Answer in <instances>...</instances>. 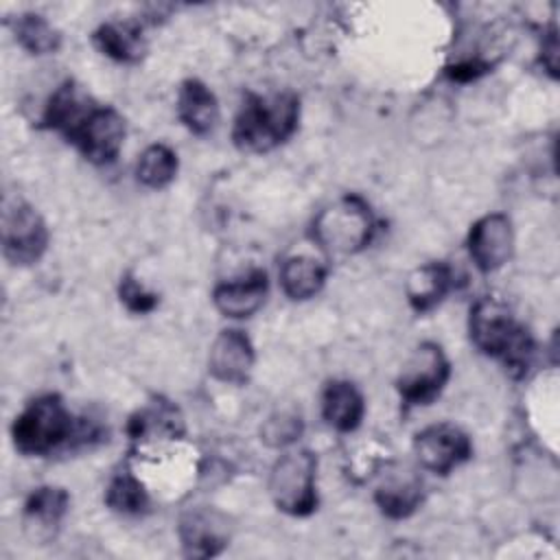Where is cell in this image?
<instances>
[{
  "label": "cell",
  "instance_id": "obj_12",
  "mask_svg": "<svg viewBox=\"0 0 560 560\" xmlns=\"http://www.w3.org/2000/svg\"><path fill=\"white\" fill-rule=\"evenodd\" d=\"M68 508H70V494L63 488L59 486L35 488L26 497L24 510H22V525L26 536L35 542L50 540L57 534L63 516L68 514Z\"/></svg>",
  "mask_w": 560,
  "mask_h": 560
},
{
  "label": "cell",
  "instance_id": "obj_9",
  "mask_svg": "<svg viewBox=\"0 0 560 560\" xmlns=\"http://www.w3.org/2000/svg\"><path fill=\"white\" fill-rule=\"evenodd\" d=\"M413 453L424 470L448 475L470 459L472 442L464 429L451 422H438L416 433Z\"/></svg>",
  "mask_w": 560,
  "mask_h": 560
},
{
  "label": "cell",
  "instance_id": "obj_17",
  "mask_svg": "<svg viewBox=\"0 0 560 560\" xmlns=\"http://www.w3.org/2000/svg\"><path fill=\"white\" fill-rule=\"evenodd\" d=\"M177 118L195 136H208L219 122V103L199 79H186L177 92Z\"/></svg>",
  "mask_w": 560,
  "mask_h": 560
},
{
  "label": "cell",
  "instance_id": "obj_3",
  "mask_svg": "<svg viewBox=\"0 0 560 560\" xmlns=\"http://www.w3.org/2000/svg\"><path fill=\"white\" fill-rule=\"evenodd\" d=\"M77 418L61 396L44 394L31 400L13 420V446L22 455L44 457L74 440Z\"/></svg>",
  "mask_w": 560,
  "mask_h": 560
},
{
  "label": "cell",
  "instance_id": "obj_10",
  "mask_svg": "<svg viewBox=\"0 0 560 560\" xmlns=\"http://www.w3.org/2000/svg\"><path fill=\"white\" fill-rule=\"evenodd\" d=\"M514 252V228L508 214L490 212L477 219L468 232V254L483 273L501 269Z\"/></svg>",
  "mask_w": 560,
  "mask_h": 560
},
{
  "label": "cell",
  "instance_id": "obj_28",
  "mask_svg": "<svg viewBox=\"0 0 560 560\" xmlns=\"http://www.w3.org/2000/svg\"><path fill=\"white\" fill-rule=\"evenodd\" d=\"M488 70H490V63L475 57V59H464V61H457V63L448 66L446 74L453 81H470V79H477V77L486 74Z\"/></svg>",
  "mask_w": 560,
  "mask_h": 560
},
{
  "label": "cell",
  "instance_id": "obj_19",
  "mask_svg": "<svg viewBox=\"0 0 560 560\" xmlns=\"http://www.w3.org/2000/svg\"><path fill=\"white\" fill-rule=\"evenodd\" d=\"M453 271L446 262H424L405 280V295L416 313L433 311L451 291Z\"/></svg>",
  "mask_w": 560,
  "mask_h": 560
},
{
  "label": "cell",
  "instance_id": "obj_13",
  "mask_svg": "<svg viewBox=\"0 0 560 560\" xmlns=\"http://www.w3.org/2000/svg\"><path fill=\"white\" fill-rule=\"evenodd\" d=\"M269 291V280L262 269H254L243 278L219 282L212 291L214 308L230 319L252 317L262 308Z\"/></svg>",
  "mask_w": 560,
  "mask_h": 560
},
{
  "label": "cell",
  "instance_id": "obj_23",
  "mask_svg": "<svg viewBox=\"0 0 560 560\" xmlns=\"http://www.w3.org/2000/svg\"><path fill=\"white\" fill-rule=\"evenodd\" d=\"M13 35L31 55H52L61 46V33L39 13H22L15 18Z\"/></svg>",
  "mask_w": 560,
  "mask_h": 560
},
{
  "label": "cell",
  "instance_id": "obj_22",
  "mask_svg": "<svg viewBox=\"0 0 560 560\" xmlns=\"http://www.w3.org/2000/svg\"><path fill=\"white\" fill-rule=\"evenodd\" d=\"M127 433L136 442H153V440H177L184 435V418L177 407L168 402H155L136 411L129 418Z\"/></svg>",
  "mask_w": 560,
  "mask_h": 560
},
{
  "label": "cell",
  "instance_id": "obj_18",
  "mask_svg": "<svg viewBox=\"0 0 560 560\" xmlns=\"http://www.w3.org/2000/svg\"><path fill=\"white\" fill-rule=\"evenodd\" d=\"M322 416L339 433L359 429L365 416V400L350 381H330L322 392Z\"/></svg>",
  "mask_w": 560,
  "mask_h": 560
},
{
  "label": "cell",
  "instance_id": "obj_7",
  "mask_svg": "<svg viewBox=\"0 0 560 560\" xmlns=\"http://www.w3.org/2000/svg\"><path fill=\"white\" fill-rule=\"evenodd\" d=\"M50 232L44 217L26 201H13L2 212V254L11 265H33L48 249Z\"/></svg>",
  "mask_w": 560,
  "mask_h": 560
},
{
  "label": "cell",
  "instance_id": "obj_5",
  "mask_svg": "<svg viewBox=\"0 0 560 560\" xmlns=\"http://www.w3.org/2000/svg\"><path fill=\"white\" fill-rule=\"evenodd\" d=\"M269 497L289 516H308L317 510V459L308 448L287 451L269 472Z\"/></svg>",
  "mask_w": 560,
  "mask_h": 560
},
{
  "label": "cell",
  "instance_id": "obj_16",
  "mask_svg": "<svg viewBox=\"0 0 560 560\" xmlns=\"http://www.w3.org/2000/svg\"><path fill=\"white\" fill-rule=\"evenodd\" d=\"M94 48L118 61V63H138L147 55V37L140 22H105L92 33Z\"/></svg>",
  "mask_w": 560,
  "mask_h": 560
},
{
  "label": "cell",
  "instance_id": "obj_25",
  "mask_svg": "<svg viewBox=\"0 0 560 560\" xmlns=\"http://www.w3.org/2000/svg\"><path fill=\"white\" fill-rule=\"evenodd\" d=\"M105 503L109 510L125 514V516H136L142 514L149 505V497L140 479L131 470H120L116 472L105 490Z\"/></svg>",
  "mask_w": 560,
  "mask_h": 560
},
{
  "label": "cell",
  "instance_id": "obj_24",
  "mask_svg": "<svg viewBox=\"0 0 560 560\" xmlns=\"http://www.w3.org/2000/svg\"><path fill=\"white\" fill-rule=\"evenodd\" d=\"M177 166H179L177 153L171 147L155 142V144H149L140 153L138 164H136V177L142 186L160 190V188H166L175 179Z\"/></svg>",
  "mask_w": 560,
  "mask_h": 560
},
{
  "label": "cell",
  "instance_id": "obj_2",
  "mask_svg": "<svg viewBox=\"0 0 560 560\" xmlns=\"http://www.w3.org/2000/svg\"><path fill=\"white\" fill-rule=\"evenodd\" d=\"M300 98L293 92L276 94H249L241 105L232 140L241 151L267 153L284 144L298 129Z\"/></svg>",
  "mask_w": 560,
  "mask_h": 560
},
{
  "label": "cell",
  "instance_id": "obj_27",
  "mask_svg": "<svg viewBox=\"0 0 560 560\" xmlns=\"http://www.w3.org/2000/svg\"><path fill=\"white\" fill-rule=\"evenodd\" d=\"M118 298L127 306V311L144 315L151 313L158 306V295L140 284V280L133 273H125L118 284Z\"/></svg>",
  "mask_w": 560,
  "mask_h": 560
},
{
  "label": "cell",
  "instance_id": "obj_15",
  "mask_svg": "<svg viewBox=\"0 0 560 560\" xmlns=\"http://www.w3.org/2000/svg\"><path fill=\"white\" fill-rule=\"evenodd\" d=\"M94 107L92 98L68 79L50 94L42 114V125L70 138Z\"/></svg>",
  "mask_w": 560,
  "mask_h": 560
},
{
  "label": "cell",
  "instance_id": "obj_11",
  "mask_svg": "<svg viewBox=\"0 0 560 560\" xmlns=\"http://www.w3.org/2000/svg\"><path fill=\"white\" fill-rule=\"evenodd\" d=\"M254 346L249 337L238 328L221 330L208 354V370L210 374L228 385H245L254 370Z\"/></svg>",
  "mask_w": 560,
  "mask_h": 560
},
{
  "label": "cell",
  "instance_id": "obj_4",
  "mask_svg": "<svg viewBox=\"0 0 560 560\" xmlns=\"http://www.w3.org/2000/svg\"><path fill=\"white\" fill-rule=\"evenodd\" d=\"M313 241L328 256H352L365 249L376 232L370 203L359 195H343L313 219Z\"/></svg>",
  "mask_w": 560,
  "mask_h": 560
},
{
  "label": "cell",
  "instance_id": "obj_6",
  "mask_svg": "<svg viewBox=\"0 0 560 560\" xmlns=\"http://www.w3.org/2000/svg\"><path fill=\"white\" fill-rule=\"evenodd\" d=\"M451 378V361L440 343L422 341L407 357L398 378L396 389L400 398L411 407L431 405Z\"/></svg>",
  "mask_w": 560,
  "mask_h": 560
},
{
  "label": "cell",
  "instance_id": "obj_1",
  "mask_svg": "<svg viewBox=\"0 0 560 560\" xmlns=\"http://www.w3.org/2000/svg\"><path fill=\"white\" fill-rule=\"evenodd\" d=\"M468 332L472 346L486 357L499 359L512 378L525 376L534 357V339L501 298L483 295L472 304Z\"/></svg>",
  "mask_w": 560,
  "mask_h": 560
},
{
  "label": "cell",
  "instance_id": "obj_21",
  "mask_svg": "<svg viewBox=\"0 0 560 560\" xmlns=\"http://www.w3.org/2000/svg\"><path fill=\"white\" fill-rule=\"evenodd\" d=\"M422 479L413 470L389 472L374 492V501L389 518H407L422 503Z\"/></svg>",
  "mask_w": 560,
  "mask_h": 560
},
{
  "label": "cell",
  "instance_id": "obj_14",
  "mask_svg": "<svg viewBox=\"0 0 560 560\" xmlns=\"http://www.w3.org/2000/svg\"><path fill=\"white\" fill-rule=\"evenodd\" d=\"M179 540L186 556L212 558L221 553L230 540L225 518L214 510H190L179 521Z\"/></svg>",
  "mask_w": 560,
  "mask_h": 560
},
{
  "label": "cell",
  "instance_id": "obj_8",
  "mask_svg": "<svg viewBox=\"0 0 560 560\" xmlns=\"http://www.w3.org/2000/svg\"><path fill=\"white\" fill-rule=\"evenodd\" d=\"M125 136L127 127L120 112L109 105H96L68 142H72L88 162L103 166L118 158Z\"/></svg>",
  "mask_w": 560,
  "mask_h": 560
},
{
  "label": "cell",
  "instance_id": "obj_26",
  "mask_svg": "<svg viewBox=\"0 0 560 560\" xmlns=\"http://www.w3.org/2000/svg\"><path fill=\"white\" fill-rule=\"evenodd\" d=\"M302 431H304L302 416L291 409H280L262 422L260 440L271 448H287L293 442H298Z\"/></svg>",
  "mask_w": 560,
  "mask_h": 560
},
{
  "label": "cell",
  "instance_id": "obj_20",
  "mask_svg": "<svg viewBox=\"0 0 560 560\" xmlns=\"http://www.w3.org/2000/svg\"><path fill=\"white\" fill-rule=\"evenodd\" d=\"M328 267L311 254H291L280 262V287L289 300L302 302L315 298L326 284Z\"/></svg>",
  "mask_w": 560,
  "mask_h": 560
}]
</instances>
